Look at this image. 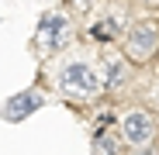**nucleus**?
Wrapping results in <instances>:
<instances>
[{"mask_svg": "<svg viewBox=\"0 0 159 155\" xmlns=\"http://www.w3.org/2000/svg\"><path fill=\"white\" fill-rule=\"evenodd\" d=\"M56 86L69 100H93L104 90V76L90 59H66L56 72Z\"/></svg>", "mask_w": 159, "mask_h": 155, "instance_id": "obj_1", "label": "nucleus"}, {"mask_svg": "<svg viewBox=\"0 0 159 155\" xmlns=\"http://www.w3.org/2000/svg\"><path fill=\"white\" fill-rule=\"evenodd\" d=\"M125 45H128V55H131V59L145 62L152 52H156V45H159V24H156V21H139V24H131Z\"/></svg>", "mask_w": 159, "mask_h": 155, "instance_id": "obj_2", "label": "nucleus"}, {"mask_svg": "<svg viewBox=\"0 0 159 155\" xmlns=\"http://www.w3.org/2000/svg\"><path fill=\"white\" fill-rule=\"evenodd\" d=\"M156 135V124H152V114L149 110H125L121 114V138L135 148H145Z\"/></svg>", "mask_w": 159, "mask_h": 155, "instance_id": "obj_3", "label": "nucleus"}, {"mask_svg": "<svg viewBox=\"0 0 159 155\" xmlns=\"http://www.w3.org/2000/svg\"><path fill=\"white\" fill-rule=\"evenodd\" d=\"M38 41H42L48 52L66 48V41H69V17H66V14H45V17L38 21Z\"/></svg>", "mask_w": 159, "mask_h": 155, "instance_id": "obj_4", "label": "nucleus"}, {"mask_svg": "<svg viewBox=\"0 0 159 155\" xmlns=\"http://www.w3.org/2000/svg\"><path fill=\"white\" fill-rule=\"evenodd\" d=\"M35 107H42V93H35V90L17 93V97H11V103L4 107V117H7V121H24Z\"/></svg>", "mask_w": 159, "mask_h": 155, "instance_id": "obj_5", "label": "nucleus"}, {"mask_svg": "<svg viewBox=\"0 0 159 155\" xmlns=\"http://www.w3.org/2000/svg\"><path fill=\"white\" fill-rule=\"evenodd\" d=\"M93 152H97V155H121V141H118L114 135L104 131V135L93 138Z\"/></svg>", "mask_w": 159, "mask_h": 155, "instance_id": "obj_6", "label": "nucleus"}, {"mask_svg": "<svg viewBox=\"0 0 159 155\" xmlns=\"http://www.w3.org/2000/svg\"><path fill=\"white\" fill-rule=\"evenodd\" d=\"M121 80H125V62H121V59H111V62H107V80H104V86L114 90Z\"/></svg>", "mask_w": 159, "mask_h": 155, "instance_id": "obj_7", "label": "nucleus"}, {"mask_svg": "<svg viewBox=\"0 0 159 155\" xmlns=\"http://www.w3.org/2000/svg\"><path fill=\"white\" fill-rule=\"evenodd\" d=\"M114 21H100V24H93V28H90V38H97V41H111L114 38Z\"/></svg>", "mask_w": 159, "mask_h": 155, "instance_id": "obj_8", "label": "nucleus"}]
</instances>
